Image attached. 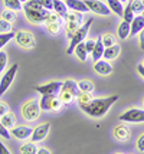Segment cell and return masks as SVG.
I'll return each instance as SVG.
<instances>
[{
  "label": "cell",
  "mask_w": 144,
  "mask_h": 154,
  "mask_svg": "<svg viewBox=\"0 0 144 154\" xmlns=\"http://www.w3.org/2000/svg\"><path fill=\"white\" fill-rule=\"evenodd\" d=\"M117 100L118 95H110L105 98H92V101L81 109L91 118H101L110 111V108L112 107V104H115Z\"/></svg>",
  "instance_id": "6da1fadb"
},
{
  "label": "cell",
  "mask_w": 144,
  "mask_h": 154,
  "mask_svg": "<svg viewBox=\"0 0 144 154\" xmlns=\"http://www.w3.org/2000/svg\"><path fill=\"white\" fill-rule=\"evenodd\" d=\"M92 17H89V19L85 20V23H82L81 26L78 27V30H76L75 33L72 35V38L69 39V46L68 49H66V54L71 55L74 54V49H75L81 42H84V40L87 39V36H88V32H89V27H91V25H92Z\"/></svg>",
  "instance_id": "7a4b0ae2"
},
{
  "label": "cell",
  "mask_w": 144,
  "mask_h": 154,
  "mask_svg": "<svg viewBox=\"0 0 144 154\" xmlns=\"http://www.w3.org/2000/svg\"><path fill=\"white\" fill-rule=\"evenodd\" d=\"M42 109L39 107V100H28L26 102H23V105L20 107V114L23 117V120H26L28 122L36 121L41 117Z\"/></svg>",
  "instance_id": "3957f363"
},
{
  "label": "cell",
  "mask_w": 144,
  "mask_h": 154,
  "mask_svg": "<svg viewBox=\"0 0 144 154\" xmlns=\"http://www.w3.org/2000/svg\"><path fill=\"white\" fill-rule=\"evenodd\" d=\"M39 107L42 111H52V112H58L63 104L59 100L58 95H42V98L39 100Z\"/></svg>",
  "instance_id": "277c9868"
},
{
  "label": "cell",
  "mask_w": 144,
  "mask_h": 154,
  "mask_svg": "<svg viewBox=\"0 0 144 154\" xmlns=\"http://www.w3.org/2000/svg\"><path fill=\"white\" fill-rule=\"evenodd\" d=\"M14 42L23 49H32L36 45L35 35L30 30H19L14 33Z\"/></svg>",
  "instance_id": "5b68a950"
},
{
  "label": "cell",
  "mask_w": 144,
  "mask_h": 154,
  "mask_svg": "<svg viewBox=\"0 0 144 154\" xmlns=\"http://www.w3.org/2000/svg\"><path fill=\"white\" fill-rule=\"evenodd\" d=\"M17 69H19V65H17V63H13V65L3 74V76L0 78V97H3V95L6 94V91L9 89V87L12 85L14 76L17 74Z\"/></svg>",
  "instance_id": "8992f818"
},
{
  "label": "cell",
  "mask_w": 144,
  "mask_h": 154,
  "mask_svg": "<svg viewBox=\"0 0 144 154\" xmlns=\"http://www.w3.org/2000/svg\"><path fill=\"white\" fill-rule=\"evenodd\" d=\"M23 12H25V16L26 19L32 23V25H42L46 22V17H48L49 12L42 9V10H33V9H29V7H23Z\"/></svg>",
  "instance_id": "52a82bcc"
},
{
  "label": "cell",
  "mask_w": 144,
  "mask_h": 154,
  "mask_svg": "<svg viewBox=\"0 0 144 154\" xmlns=\"http://www.w3.org/2000/svg\"><path fill=\"white\" fill-rule=\"evenodd\" d=\"M62 88V81H52L48 84H42V85H36L33 89L41 95H59Z\"/></svg>",
  "instance_id": "ba28073f"
},
{
  "label": "cell",
  "mask_w": 144,
  "mask_h": 154,
  "mask_svg": "<svg viewBox=\"0 0 144 154\" xmlns=\"http://www.w3.org/2000/svg\"><path fill=\"white\" fill-rule=\"evenodd\" d=\"M121 122H144V109L130 108L118 117Z\"/></svg>",
  "instance_id": "9c48e42d"
},
{
  "label": "cell",
  "mask_w": 144,
  "mask_h": 154,
  "mask_svg": "<svg viewBox=\"0 0 144 154\" xmlns=\"http://www.w3.org/2000/svg\"><path fill=\"white\" fill-rule=\"evenodd\" d=\"M84 3L87 5L89 12L95 14H100V16H110L111 10L110 7L107 6V3H104L101 0H84Z\"/></svg>",
  "instance_id": "30bf717a"
},
{
  "label": "cell",
  "mask_w": 144,
  "mask_h": 154,
  "mask_svg": "<svg viewBox=\"0 0 144 154\" xmlns=\"http://www.w3.org/2000/svg\"><path fill=\"white\" fill-rule=\"evenodd\" d=\"M49 131H51V122H42L38 127L33 128L32 135H30V141H32V143H36V144L41 143V141H43L48 137Z\"/></svg>",
  "instance_id": "8fae6325"
},
{
  "label": "cell",
  "mask_w": 144,
  "mask_h": 154,
  "mask_svg": "<svg viewBox=\"0 0 144 154\" xmlns=\"http://www.w3.org/2000/svg\"><path fill=\"white\" fill-rule=\"evenodd\" d=\"M32 131H33V128L29 127V125H14L13 128H10V135H13L14 138H17V140H28L30 138V135H32Z\"/></svg>",
  "instance_id": "7c38bea8"
},
{
  "label": "cell",
  "mask_w": 144,
  "mask_h": 154,
  "mask_svg": "<svg viewBox=\"0 0 144 154\" xmlns=\"http://www.w3.org/2000/svg\"><path fill=\"white\" fill-rule=\"evenodd\" d=\"M94 71H95L98 75L105 76V75H110L111 72H112V65L110 63V60L98 59L94 62Z\"/></svg>",
  "instance_id": "4fadbf2b"
},
{
  "label": "cell",
  "mask_w": 144,
  "mask_h": 154,
  "mask_svg": "<svg viewBox=\"0 0 144 154\" xmlns=\"http://www.w3.org/2000/svg\"><path fill=\"white\" fill-rule=\"evenodd\" d=\"M144 29V16L143 14H136L134 19L130 23V36L138 35Z\"/></svg>",
  "instance_id": "5bb4252c"
},
{
  "label": "cell",
  "mask_w": 144,
  "mask_h": 154,
  "mask_svg": "<svg viewBox=\"0 0 144 154\" xmlns=\"http://www.w3.org/2000/svg\"><path fill=\"white\" fill-rule=\"evenodd\" d=\"M65 5L69 10H74V12H79V13H87L89 12L87 5L84 3V0H63Z\"/></svg>",
  "instance_id": "9a60e30c"
},
{
  "label": "cell",
  "mask_w": 144,
  "mask_h": 154,
  "mask_svg": "<svg viewBox=\"0 0 144 154\" xmlns=\"http://www.w3.org/2000/svg\"><path fill=\"white\" fill-rule=\"evenodd\" d=\"M130 128L124 124H118L114 127V137H115L118 141H128L130 138Z\"/></svg>",
  "instance_id": "2e32d148"
},
{
  "label": "cell",
  "mask_w": 144,
  "mask_h": 154,
  "mask_svg": "<svg viewBox=\"0 0 144 154\" xmlns=\"http://www.w3.org/2000/svg\"><path fill=\"white\" fill-rule=\"evenodd\" d=\"M120 54H121V48H120L118 43H115V45H112V46H108L104 49L103 58L105 60H114L120 56Z\"/></svg>",
  "instance_id": "e0dca14e"
},
{
  "label": "cell",
  "mask_w": 144,
  "mask_h": 154,
  "mask_svg": "<svg viewBox=\"0 0 144 154\" xmlns=\"http://www.w3.org/2000/svg\"><path fill=\"white\" fill-rule=\"evenodd\" d=\"M61 91H65V92H71V94L74 95V97H78V95L81 94V91L78 89V85H76V82L74 79H65L62 81V88Z\"/></svg>",
  "instance_id": "ac0fdd59"
},
{
  "label": "cell",
  "mask_w": 144,
  "mask_h": 154,
  "mask_svg": "<svg viewBox=\"0 0 144 154\" xmlns=\"http://www.w3.org/2000/svg\"><path fill=\"white\" fill-rule=\"evenodd\" d=\"M104 49H105V48H104L103 39H101V36H98V38L95 39V46H94V49H92V60H94V62L103 58Z\"/></svg>",
  "instance_id": "d6986e66"
},
{
  "label": "cell",
  "mask_w": 144,
  "mask_h": 154,
  "mask_svg": "<svg viewBox=\"0 0 144 154\" xmlns=\"http://www.w3.org/2000/svg\"><path fill=\"white\" fill-rule=\"evenodd\" d=\"M54 12H55L59 17L65 19L68 14V7L65 5L63 0H54Z\"/></svg>",
  "instance_id": "ffe728a7"
},
{
  "label": "cell",
  "mask_w": 144,
  "mask_h": 154,
  "mask_svg": "<svg viewBox=\"0 0 144 154\" xmlns=\"http://www.w3.org/2000/svg\"><path fill=\"white\" fill-rule=\"evenodd\" d=\"M0 121H2V124L5 125L6 128H13L16 125V115L12 112V111H7L5 115H2L0 117Z\"/></svg>",
  "instance_id": "44dd1931"
},
{
  "label": "cell",
  "mask_w": 144,
  "mask_h": 154,
  "mask_svg": "<svg viewBox=\"0 0 144 154\" xmlns=\"http://www.w3.org/2000/svg\"><path fill=\"white\" fill-rule=\"evenodd\" d=\"M107 6L110 7L111 13H115L117 16H123L124 7L120 0H107Z\"/></svg>",
  "instance_id": "7402d4cb"
},
{
  "label": "cell",
  "mask_w": 144,
  "mask_h": 154,
  "mask_svg": "<svg viewBox=\"0 0 144 154\" xmlns=\"http://www.w3.org/2000/svg\"><path fill=\"white\" fill-rule=\"evenodd\" d=\"M117 36L118 39L125 40L128 36H130V23H127L125 20H123L118 26V30H117Z\"/></svg>",
  "instance_id": "603a6c76"
},
{
  "label": "cell",
  "mask_w": 144,
  "mask_h": 154,
  "mask_svg": "<svg viewBox=\"0 0 144 154\" xmlns=\"http://www.w3.org/2000/svg\"><path fill=\"white\" fill-rule=\"evenodd\" d=\"M76 85H78V89L81 92H94V84L92 81L89 79H81V81H76Z\"/></svg>",
  "instance_id": "cb8c5ba5"
},
{
  "label": "cell",
  "mask_w": 144,
  "mask_h": 154,
  "mask_svg": "<svg viewBox=\"0 0 144 154\" xmlns=\"http://www.w3.org/2000/svg\"><path fill=\"white\" fill-rule=\"evenodd\" d=\"M74 54H75V56L81 60V62H85V60L88 59V52H87V49H85V43H84V42H81V43L74 49Z\"/></svg>",
  "instance_id": "d4e9b609"
},
{
  "label": "cell",
  "mask_w": 144,
  "mask_h": 154,
  "mask_svg": "<svg viewBox=\"0 0 144 154\" xmlns=\"http://www.w3.org/2000/svg\"><path fill=\"white\" fill-rule=\"evenodd\" d=\"M38 146H36V143H32V141H29V143H23L20 147V154H36L38 153Z\"/></svg>",
  "instance_id": "484cf974"
},
{
  "label": "cell",
  "mask_w": 144,
  "mask_h": 154,
  "mask_svg": "<svg viewBox=\"0 0 144 154\" xmlns=\"http://www.w3.org/2000/svg\"><path fill=\"white\" fill-rule=\"evenodd\" d=\"M91 101H92V95L89 94V92H81V94L76 97V104H78L79 108L85 107V105L89 104Z\"/></svg>",
  "instance_id": "4316f807"
},
{
  "label": "cell",
  "mask_w": 144,
  "mask_h": 154,
  "mask_svg": "<svg viewBox=\"0 0 144 154\" xmlns=\"http://www.w3.org/2000/svg\"><path fill=\"white\" fill-rule=\"evenodd\" d=\"M3 5L6 9H10L14 12H19L23 9V3H20L19 0H3Z\"/></svg>",
  "instance_id": "83f0119b"
},
{
  "label": "cell",
  "mask_w": 144,
  "mask_h": 154,
  "mask_svg": "<svg viewBox=\"0 0 144 154\" xmlns=\"http://www.w3.org/2000/svg\"><path fill=\"white\" fill-rule=\"evenodd\" d=\"M79 26H81V25H79V23H76V22H69V20L65 22V30H66V36H68V39L72 38V35L78 30V27Z\"/></svg>",
  "instance_id": "f1b7e54d"
},
{
  "label": "cell",
  "mask_w": 144,
  "mask_h": 154,
  "mask_svg": "<svg viewBox=\"0 0 144 154\" xmlns=\"http://www.w3.org/2000/svg\"><path fill=\"white\" fill-rule=\"evenodd\" d=\"M14 33L16 32H13V30L12 32H7V33H0V51L6 46L12 39H14Z\"/></svg>",
  "instance_id": "f546056e"
},
{
  "label": "cell",
  "mask_w": 144,
  "mask_h": 154,
  "mask_svg": "<svg viewBox=\"0 0 144 154\" xmlns=\"http://www.w3.org/2000/svg\"><path fill=\"white\" fill-rule=\"evenodd\" d=\"M130 7L134 14H141L144 7V0H133L130 3Z\"/></svg>",
  "instance_id": "4dcf8cb0"
},
{
  "label": "cell",
  "mask_w": 144,
  "mask_h": 154,
  "mask_svg": "<svg viewBox=\"0 0 144 154\" xmlns=\"http://www.w3.org/2000/svg\"><path fill=\"white\" fill-rule=\"evenodd\" d=\"M101 39H103V43H104V46H105V48L112 46V45H115V43H117L115 36H114V35H111V33L101 35Z\"/></svg>",
  "instance_id": "1f68e13d"
},
{
  "label": "cell",
  "mask_w": 144,
  "mask_h": 154,
  "mask_svg": "<svg viewBox=\"0 0 144 154\" xmlns=\"http://www.w3.org/2000/svg\"><path fill=\"white\" fill-rule=\"evenodd\" d=\"M66 20H69V22H76V23H82L84 20V16L82 13H79V12H72V13H68L66 14V17H65V22Z\"/></svg>",
  "instance_id": "d6a6232c"
},
{
  "label": "cell",
  "mask_w": 144,
  "mask_h": 154,
  "mask_svg": "<svg viewBox=\"0 0 144 154\" xmlns=\"http://www.w3.org/2000/svg\"><path fill=\"white\" fill-rule=\"evenodd\" d=\"M16 12L14 10H10V9H5L3 12H2V19L7 20V22H10V23H13L14 20H16Z\"/></svg>",
  "instance_id": "836d02e7"
},
{
  "label": "cell",
  "mask_w": 144,
  "mask_h": 154,
  "mask_svg": "<svg viewBox=\"0 0 144 154\" xmlns=\"http://www.w3.org/2000/svg\"><path fill=\"white\" fill-rule=\"evenodd\" d=\"M58 97H59V100L62 101V104H63V105H65V104H71V102L74 101V98H75L71 92H65V91H61Z\"/></svg>",
  "instance_id": "e575fe53"
},
{
  "label": "cell",
  "mask_w": 144,
  "mask_h": 154,
  "mask_svg": "<svg viewBox=\"0 0 144 154\" xmlns=\"http://www.w3.org/2000/svg\"><path fill=\"white\" fill-rule=\"evenodd\" d=\"M46 30L49 35H58L61 32V23H48L46 25Z\"/></svg>",
  "instance_id": "d590c367"
},
{
  "label": "cell",
  "mask_w": 144,
  "mask_h": 154,
  "mask_svg": "<svg viewBox=\"0 0 144 154\" xmlns=\"http://www.w3.org/2000/svg\"><path fill=\"white\" fill-rule=\"evenodd\" d=\"M23 7H29V9H33V10H42V9H43L42 5L39 3V0H28V2L23 5Z\"/></svg>",
  "instance_id": "8d00e7d4"
},
{
  "label": "cell",
  "mask_w": 144,
  "mask_h": 154,
  "mask_svg": "<svg viewBox=\"0 0 144 154\" xmlns=\"http://www.w3.org/2000/svg\"><path fill=\"white\" fill-rule=\"evenodd\" d=\"M12 32V23L5 19H0V33H7Z\"/></svg>",
  "instance_id": "74e56055"
},
{
  "label": "cell",
  "mask_w": 144,
  "mask_h": 154,
  "mask_svg": "<svg viewBox=\"0 0 144 154\" xmlns=\"http://www.w3.org/2000/svg\"><path fill=\"white\" fill-rule=\"evenodd\" d=\"M134 16L136 14L133 13V10H131V7H130V5L124 9V12H123V17H124V20L127 22V23H131V20L134 19Z\"/></svg>",
  "instance_id": "f35d334b"
},
{
  "label": "cell",
  "mask_w": 144,
  "mask_h": 154,
  "mask_svg": "<svg viewBox=\"0 0 144 154\" xmlns=\"http://www.w3.org/2000/svg\"><path fill=\"white\" fill-rule=\"evenodd\" d=\"M7 66V54L2 49L0 51V72H3Z\"/></svg>",
  "instance_id": "ab89813d"
},
{
  "label": "cell",
  "mask_w": 144,
  "mask_h": 154,
  "mask_svg": "<svg viewBox=\"0 0 144 154\" xmlns=\"http://www.w3.org/2000/svg\"><path fill=\"white\" fill-rule=\"evenodd\" d=\"M39 3L42 5V7L45 9V10H54V0H39Z\"/></svg>",
  "instance_id": "60d3db41"
},
{
  "label": "cell",
  "mask_w": 144,
  "mask_h": 154,
  "mask_svg": "<svg viewBox=\"0 0 144 154\" xmlns=\"http://www.w3.org/2000/svg\"><path fill=\"white\" fill-rule=\"evenodd\" d=\"M0 137L2 138H6V140L10 138V131H9V128H6L2 124V121H0Z\"/></svg>",
  "instance_id": "b9f144b4"
},
{
  "label": "cell",
  "mask_w": 144,
  "mask_h": 154,
  "mask_svg": "<svg viewBox=\"0 0 144 154\" xmlns=\"http://www.w3.org/2000/svg\"><path fill=\"white\" fill-rule=\"evenodd\" d=\"M84 43H85L87 52H88V54H92V49H94V46H95V40L94 39H87V40H84Z\"/></svg>",
  "instance_id": "7bdbcfd3"
},
{
  "label": "cell",
  "mask_w": 144,
  "mask_h": 154,
  "mask_svg": "<svg viewBox=\"0 0 144 154\" xmlns=\"http://www.w3.org/2000/svg\"><path fill=\"white\" fill-rule=\"evenodd\" d=\"M136 147H137L138 151L144 153V133L137 138V143H136Z\"/></svg>",
  "instance_id": "ee69618b"
},
{
  "label": "cell",
  "mask_w": 144,
  "mask_h": 154,
  "mask_svg": "<svg viewBox=\"0 0 144 154\" xmlns=\"http://www.w3.org/2000/svg\"><path fill=\"white\" fill-rule=\"evenodd\" d=\"M7 111H9V105H7L6 102L0 101V117H2V115H5Z\"/></svg>",
  "instance_id": "f6af8a7d"
},
{
  "label": "cell",
  "mask_w": 144,
  "mask_h": 154,
  "mask_svg": "<svg viewBox=\"0 0 144 154\" xmlns=\"http://www.w3.org/2000/svg\"><path fill=\"white\" fill-rule=\"evenodd\" d=\"M0 154H12L10 153V150H9L2 141H0Z\"/></svg>",
  "instance_id": "bcb514c9"
},
{
  "label": "cell",
  "mask_w": 144,
  "mask_h": 154,
  "mask_svg": "<svg viewBox=\"0 0 144 154\" xmlns=\"http://www.w3.org/2000/svg\"><path fill=\"white\" fill-rule=\"evenodd\" d=\"M138 39H140V48L144 51V29L138 33Z\"/></svg>",
  "instance_id": "7dc6e473"
},
{
  "label": "cell",
  "mask_w": 144,
  "mask_h": 154,
  "mask_svg": "<svg viewBox=\"0 0 144 154\" xmlns=\"http://www.w3.org/2000/svg\"><path fill=\"white\" fill-rule=\"evenodd\" d=\"M36 154H52V153L49 151L48 148H43V147H42V148H39V150H38V153H36Z\"/></svg>",
  "instance_id": "c3c4849f"
},
{
  "label": "cell",
  "mask_w": 144,
  "mask_h": 154,
  "mask_svg": "<svg viewBox=\"0 0 144 154\" xmlns=\"http://www.w3.org/2000/svg\"><path fill=\"white\" fill-rule=\"evenodd\" d=\"M137 71H138V74H140V75H141V76L144 78V66L141 65V63H140V65L137 66Z\"/></svg>",
  "instance_id": "681fc988"
},
{
  "label": "cell",
  "mask_w": 144,
  "mask_h": 154,
  "mask_svg": "<svg viewBox=\"0 0 144 154\" xmlns=\"http://www.w3.org/2000/svg\"><path fill=\"white\" fill-rule=\"evenodd\" d=\"M19 2H20V3H23V5L26 3V0H19Z\"/></svg>",
  "instance_id": "f907efd6"
},
{
  "label": "cell",
  "mask_w": 144,
  "mask_h": 154,
  "mask_svg": "<svg viewBox=\"0 0 144 154\" xmlns=\"http://www.w3.org/2000/svg\"><path fill=\"white\" fill-rule=\"evenodd\" d=\"M120 2H121V3H124V2H127V0H120Z\"/></svg>",
  "instance_id": "816d5d0a"
},
{
  "label": "cell",
  "mask_w": 144,
  "mask_h": 154,
  "mask_svg": "<svg viewBox=\"0 0 144 154\" xmlns=\"http://www.w3.org/2000/svg\"><path fill=\"white\" fill-rule=\"evenodd\" d=\"M141 14H143V16H144V7H143V13H141Z\"/></svg>",
  "instance_id": "f5cc1de1"
},
{
  "label": "cell",
  "mask_w": 144,
  "mask_h": 154,
  "mask_svg": "<svg viewBox=\"0 0 144 154\" xmlns=\"http://www.w3.org/2000/svg\"><path fill=\"white\" fill-rule=\"evenodd\" d=\"M141 65H143V66H144V60H143V63H141Z\"/></svg>",
  "instance_id": "db71d44e"
},
{
  "label": "cell",
  "mask_w": 144,
  "mask_h": 154,
  "mask_svg": "<svg viewBox=\"0 0 144 154\" xmlns=\"http://www.w3.org/2000/svg\"><path fill=\"white\" fill-rule=\"evenodd\" d=\"M115 154H123V153H115Z\"/></svg>",
  "instance_id": "11a10c76"
},
{
  "label": "cell",
  "mask_w": 144,
  "mask_h": 154,
  "mask_svg": "<svg viewBox=\"0 0 144 154\" xmlns=\"http://www.w3.org/2000/svg\"><path fill=\"white\" fill-rule=\"evenodd\" d=\"M143 104H144V98H143Z\"/></svg>",
  "instance_id": "9f6ffc18"
},
{
  "label": "cell",
  "mask_w": 144,
  "mask_h": 154,
  "mask_svg": "<svg viewBox=\"0 0 144 154\" xmlns=\"http://www.w3.org/2000/svg\"><path fill=\"white\" fill-rule=\"evenodd\" d=\"M26 2H28V0H26Z\"/></svg>",
  "instance_id": "6f0895ef"
}]
</instances>
